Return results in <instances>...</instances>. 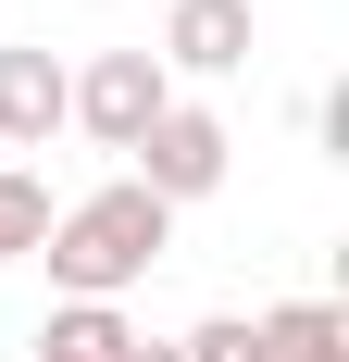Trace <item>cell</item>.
<instances>
[{"label":"cell","instance_id":"cell-4","mask_svg":"<svg viewBox=\"0 0 349 362\" xmlns=\"http://www.w3.org/2000/svg\"><path fill=\"white\" fill-rule=\"evenodd\" d=\"M150 63H162V75H237L249 63V0H174Z\"/></svg>","mask_w":349,"mask_h":362},{"label":"cell","instance_id":"cell-9","mask_svg":"<svg viewBox=\"0 0 349 362\" xmlns=\"http://www.w3.org/2000/svg\"><path fill=\"white\" fill-rule=\"evenodd\" d=\"M174 362H262V337H249V313H212L200 337H174Z\"/></svg>","mask_w":349,"mask_h":362},{"label":"cell","instance_id":"cell-1","mask_svg":"<svg viewBox=\"0 0 349 362\" xmlns=\"http://www.w3.org/2000/svg\"><path fill=\"white\" fill-rule=\"evenodd\" d=\"M37 250H50V288H63V300H125L150 262L174 250V213L150 200L138 175H112V187H88L75 213H50Z\"/></svg>","mask_w":349,"mask_h":362},{"label":"cell","instance_id":"cell-2","mask_svg":"<svg viewBox=\"0 0 349 362\" xmlns=\"http://www.w3.org/2000/svg\"><path fill=\"white\" fill-rule=\"evenodd\" d=\"M174 112V75L150 63V50H100V63L75 75V100H63V125H88L100 150H138L150 125Z\"/></svg>","mask_w":349,"mask_h":362},{"label":"cell","instance_id":"cell-8","mask_svg":"<svg viewBox=\"0 0 349 362\" xmlns=\"http://www.w3.org/2000/svg\"><path fill=\"white\" fill-rule=\"evenodd\" d=\"M37 238H50V187H37V175H13V163H0V262H25Z\"/></svg>","mask_w":349,"mask_h":362},{"label":"cell","instance_id":"cell-3","mask_svg":"<svg viewBox=\"0 0 349 362\" xmlns=\"http://www.w3.org/2000/svg\"><path fill=\"white\" fill-rule=\"evenodd\" d=\"M125 163H138V187H150V200L174 213V200H212V187H225V163H237V138H225L212 112H187V100H174L162 125H150V138L125 150Z\"/></svg>","mask_w":349,"mask_h":362},{"label":"cell","instance_id":"cell-5","mask_svg":"<svg viewBox=\"0 0 349 362\" xmlns=\"http://www.w3.org/2000/svg\"><path fill=\"white\" fill-rule=\"evenodd\" d=\"M63 100H75V75L50 50H0V150H50Z\"/></svg>","mask_w":349,"mask_h":362},{"label":"cell","instance_id":"cell-6","mask_svg":"<svg viewBox=\"0 0 349 362\" xmlns=\"http://www.w3.org/2000/svg\"><path fill=\"white\" fill-rule=\"evenodd\" d=\"M262 362H349V313L337 300H287V313H262Z\"/></svg>","mask_w":349,"mask_h":362},{"label":"cell","instance_id":"cell-7","mask_svg":"<svg viewBox=\"0 0 349 362\" xmlns=\"http://www.w3.org/2000/svg\"><path fill=\"white\" fill-rule=\"evenodd\" d=\"M125 313H112V300H63V313H50V325H37V362H125Z\"/></svg>","mask_w":349,"mask_h":362},{"label":"cell","instance_id":"cell-10","mask_svg":"<svg viewBox=\"0 0 349 362\" xmlns=\"http://www.w3.org/2000/svg\"><path fill=\"white\" fill-rule=\"evenodd\" d=\"M125 362H174V337H125Z\"/></svg>","mask_w":349,"mask_h":362}]
</instances>
